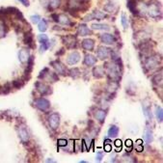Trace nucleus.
<instances>
[{
	"label": "nucleus",
	"mask_w": 163,
	"mask_h": 163,
	"mask_svg": "<svg viewBox=\"0 0 163 163\" xmlns=\"http://www.w3.org/2000/svg\"><path fill=\"white\" fill-rule=\"evenodd\" d=\"M35 86H36L37 90L39 91V93H41L42 96H47V95H49L51 94V87H49L48 85L42 83V82H40V81H38L35 84Z\"/></svg>",
	"instance_id": "obj_6"
},
{
	"label": "nucleus",
	"mask_w": 163,
	"mask_h": 163,
	"mask_svg": "<svg viewBox=\"0 0 163 163\" xmlns=\"http://www.w3.org/2000/svg\"><path fill=\"white\" fill-rule=\"evenodd\" d=\"M122 24H123L124 28L126 29L127 28V17H126V16L125 15V14H123L122 15Z\"/></svg>",
	"instance_id": "obj_34"
},
{
	"label": "nucleus",
	"mask_w": 163,
	"mask_h": 163,
	"mask_svg": "<svg viewBox=\"0 0 163 163\" xmlns=\"http://www.w3.org/2000/svg\"><path fill=\"white\" fill-rule=\"evenodd\" d=\"M92 28L95 30H104V31H108L110 29L107 24H101V23H94L92 25Z\"/></svg>",
	"instance_id": "obj_23"
},
{
	"label": "nucleus",
	"mask_w": 163,
	"mask_h": 163,
	"mask_svg": "<svg viewBox=\"0 0 163 163\" xmlns=\"http://www.w3.org/2000/svg\"><path fill=\"white\" fill-rule=\"evenodd\" d=\"M6 34V28L3 24H0V38L4 37Z\"/></svg>",
	"instance_id": "obj_36"
},
{
	"label": "nucleus",
	"mask_w": 163,
	"mask_h": 163,
	"mask_svg": "<svg viewBox=\"0 0 163 163\" xmlns=\"http://www.w3.org/2000/svg\"><path fill=\"white\" fill-rule=\"evenodd\" d=\"M153 83L154 84V85H159V86H162V73H161V72L160 73H157V74H155V75L153 77Z\"/></svg>",
	"instance_id": "obj_22"
},
{
	"label": "nucleus",
	"mask_w": 163,
	"mask_h": 163,
	"mask_svg": "<svg viewBox=\"0 0 163 163\" xmlns=\"http://www.w3.org/2000/svg\"><path fill=\"white\" fill-rule=\"evenodd\" d=\"M57 22L61 24H66V25H72L73 23H70V20L66 15H60L58 16V20Z\"/></svg>",
	"instance_id": "obj_21"
},
{
	"label": "nucleus",
	"mask_w": 163,
	"mask_h": 163,
	"mask_svg": "<svg viewBox=\"0 0 163 163\" xmlns=\"http://www.w3.org/2000/svg\"><path fill=\"white\" fill-rule=\"evenodd\" d=\"M35 105L38 109H40L41 111H47V109L50 107V102H49L48 100L45 98H37L35 101Z\"/></svg>",
	"instance_id": "obj_4"
},
{
	"label": "nucleus",
	"mask_w": 163,
	"mask_h": 163,
	"mask_svg": "<svg viewBox=\"0 0 163 163\" xmlns=\"http://www.w3.org/2000/svg\"><path fill=\"white\" fill-rule=\"evenodd\" d=\"M137 151L138 152H142L143 151V146H142V145H139V146L137 147Z\"/></svg>",
	"instance_id": "obj_43"
},
{
	"label": "nucleus",
	"mask_w": 163,
	"mask_h": 163,
	"mask_svg": "<svg viewBox=\"0 0 163 163\" xmlns=\"http://www.w3.org/2000/svg\"><path fill=\"white\" fill-rule=\"evenodd\" d=\"M30 19H31V21H32L33 23H38L39 20L41 19V17H40V16L36 15V16H32V17H30Z\"/></svg>",
	"instance_id": "obj_37"
},
{
	"label": "nucleus",
	"mask_w": 163,
	"mask_h": 163,
	"mask_svg": "<svg viewBox=\"0 0 163 163\" xmlns=\"http://www.w3.org/2000/svg\"><path fill=\"white\" fill-rule=\"evenodd\" d=\"M102 157H103V154H102V153H98L97 155H96V160H97V161H101Z\"/></svg>",
	"instance_id": "obj_39"
},
{
	"label": "nucleus",
	"mask_w": 163,
	"mask_h": 163,
	"mask_svg": "<svg viewBox=\"0 0 163 163\" xmlns=\"http://www.w3.org/2000/svg\"><path fill=\"white\" fill-rule=\"evenodd\" d=\"M119 133V127L116 126H111L108 129V136L109 137H116Z\"/></svg>",
	"instance_id": "obj_24"
},
{
	"label": "nucleus",
	"mask_w": 163,
	"mask_h": 163,
	"mask_svg": "<svg viewBox=\"0 0 163 163\" xmlns=\"http://www.w3.org/2000/svg\"><path fill=\"white\" fill-rule=\"evenodd\" d=\"M70 75L73 77V78H77L79 75H80V72H79V70L77 69V68H73L72 70H70Z\"/></svg>",
	"instance_id": "obj_27"
},
{
	"label": "nucleus",
	"mask_w": 163,
	"mask_h": 163,
	"mask_svg": "<svg viewBox=\"0 0 163 163\" xmlns=\"http://www.w3.org/2000/svg\"><path fill=\"white\" fill-rule=\"evenodd\" d=\"M97 63V58L95 56L91 54H86L84 58V65H86L87 67H92Z\"/></svg>",
	"instance_id": "obj_17"
},
{
	"label": "nucleus",
	"mask_w": 163,
	"mask_h": 163,
	"mask_svg": "<svg viewBox=\"0 0 163 163\" xmlns=\"http://www.w3.org/2000/svg\"><path fill=\"white\" fill-rule=\"evenodd\" d=\"M126 147H129V148H132V142H131V140H126Z\"/></svg>",
	"instance_id": "obj_40"
},
{
	"label": "nucleus",
	"mask_w": 163,
	"mask_h": 163,
	"mask_svg": "<svg viewBox=\"0 0 163 163\" xmlns=\"http://www.w3.org/2000/svg\"><path fill=\"white\" fill-rule=\"evenodd\" d=\"M145 13H147L149 17H152V19H158L159 17H161L160 6L157 2H152L149 5L145 6Z\"/></svg>",
	"instance_id": "obj_1"
},
{
	"label": "nucleus",
	"mask_w": 163,
	"mask_h": 163,
	"mask_svg": "<svg viewBox=\"0 0 163 163\" xmlns=\"http://www.w3.org/2000/svg\"><path fill=\"white\" fill-rule=\"evenodd\" d=\"M95 116H96V118H97L98 121L100 122L101 124H102L104 122V119H105V116H106V112L104 110H102V109H98V110L96 111Z\"/></svg>",
	"instance_id": "obj_19"
},
{
	"label": "nucleus",
	"mask_w": 163,
	"mask_h": 163,
	"mask_svg": "<svg viewBox=\"0 0 163 163\" xmlns=\"http://www.w3.org/2000/svg\"><path fill=\"white\" fill-rule=\"evenodd\" d=\"M82 47L87 51H93L95 47V41L92 39H86L82 42Z\"/></svg>",
	"instance_id": "obj_14"
},
{
	"label": "nucleus",
	"mask_w": 163,
	"mask_h": 163,
	"mask_svg": "<svg viewBox=\"0 0 163 163\" xmlns=\"http://www.w3.org/2000/svg\"><path fill=\"white\" fill-rule=\"evenodd\" d=\"M86 5H88V0H68V8L72 12L83 10Z\"/></svg>",
	"instance_id": "obj_2"
},
{
	"label": "nucleus",
	"mask_w": 163,
	"mask_h": 163,
	"mask_svg": "<svg viewBox=\"0 0 163 163\" xmlns=\"http://www.w3.org/2000/svg\"><path fill=\"white\" fill-rule=\"evenodd\" d=\"M115 146L121 148V147H122V141H121V140H116V141H115Z\"/></svg>",
	"instance_id": "obj_42"
},
{
	"label": "nucleus",
	"mask_w": 163,
	"mask_h": 163,
	"mask_svg": "<svg viewBox=\"0 0 163 163\" xmlns=\"http://www.w3.org/2000/svg\"><path fill=\"white\" fill-rule=\"evenodd\" d=\"M28 58H29V52L26 49H21L19 52V59L21 63H25L27 62Z\"/></svg>",
	"instance_id": "obj_18"
},
{
	"label": "nucleus",
	"mask_w": 163,
	"mask_h": 163,
	"mask_svg": "<svg viewBox=\"0 0 163 163\" xmlns=\"http://www.w3.org/2000/svg\"><path fill=\"white\" fill-rule=\"evenodd\" d=\"M145 140L147 141V143H151L153 141V132L150 129H147L145 131Z\"/></svg>",
	"instance_id": "obj_25"
},
{
	"label": "nucleus",
	"mask_w": 163,
	"mask_h": 163,
	"mask_svg": "<svg viewBox=\"0 0 163 163\" xmlns=\"http://www.w3.org/2000/svg\"><path fill=\"white\" fill-rule=\"evenodd\" d=\"M19 1L21 3V4H23L24 6H29V2H28V0H19Z\"/></svg>",
	"instance_id": "obj_41"
},
{
	"label": "nucleus",
	"mask_w": 163,
	"mask_h": 163,
	"mask_svg": "<svg viewBox=\"0 0 163 163\" xmlns=\"http://www.w3.org/2000/svg\"><path fill=\"white\" fill-rule=\"evenodd\" d=\"M48 123L52 129H57L60 124V116L57 113H52L48 118Z\"/></svg>",
	"instance_id": "obj_7"
},
{
	"label": "nucleus",
	"mask_w": 163,
	"mask_h": 163,
	"mask_svg": "<svg viewBox=\"0 0 163 163\" xmlns=\"http://www.w3.org/2000/svg\"><path fill=\"white\" fill-rule=\"evenodd\" d=\"M101 40L103 44H106V45H112L116 42L115 37L112 34H108V33H104L101 35Z\"/></svg>",
	"instance_id": "obj_12"
},
{
	"label": "nucleus",
	"mask_w": 163,
	"mask_h": 163,
	"mask_svg": "<svg viewBox=\"0 0 163 163\" xmlns=\"http://www.w3.org/2000/svg\"><path fill=\"white\" fill-rule=\"evenodd\" d=\"M17 132H19V138L20 140L22 141V142H27L28 140H29V133L27 131V129L26 126H19V129H17Z\"/></svg>",
	"instance_id": "obj_10"
},
{
	"label": "nucleus",
	"mask_w": 163,
	"mask_h": 163,
	"mask_svg": "<svg viewBox=\"0 0 163 163\" xmlns=\"http://www.w3.org/2000/svg\"><path fill=\"white\" fill-rule=\"evenodd\" d=\"M93 73H94V76L96 77V78H101V77H103L104 73H105L104 67H102V66L95 67L94 70H93Z\"/></svg>",
	"instance_id": "obj_15"
},
{
	"label": "nucleus",
	"mask_w": 163,
	"mask_h": 163,
	"mask_svg": "<svg viewBox=\"0 0 163 163\" xmlns=\"http://www.w3.org/2000/svg\"><path fill=\"white\" fill-rule=\"evenodd\" d=\"M38 40H39V42H41V44H45V42H49V40H48V37L47 36V35H45V34H42V35H40V36L38 37Z\"/></svg>",
	"instance_id": "obj_30"
},
{
	"label": "nucleus",
	"mask_w": 163,
	"mask_h": 163,
	"mask_svg": "<svg viewBox=\"0 0 163 163\" xmlns=\"http://www.w3.org/2000/svg\"><path fill=\"white\" fill-rule=\"evenodd\" d=\"M110 53H111V49H109V48L105 47H100L97 50L98 57L100 59H101V60L107 59L108 56L110 55Z\"/></svg>",
	"instance_id": "obj_8"
},
{
	"label": "nucleus",
	"mask_w": 163,
	"mask_h": 163,
	"mask_svg": "<svg viewBox=\"0 0 163 163\" xmlns=\"http://www.w3.org/2000/svg\"><path fill=\"white\" fill-rule=\"evenodd\" d=\"M64 44L67 45L68 48H73L76 47V40L73 36H67L63 37Z\"/></svg>",
	"instance_id": "obj_13"
},
{
	"label": "nucleus",
	"mask_w": 163,
	"mask_h": 163,
	"mask_svg": "<svg viewBox=\"0 0 163 163\" xmlns=\"http://www.w3.org/2000/svg\"><path fill=\"white\" fill-rule=\"evenodd\" d=\"M23 84H24V81H21V80L13 81V86L15 87L16 89H20V88L23 86Z\"/></svg>",
	"instance_id": "obj_29"
},
{
	"label": "nucleus",
	"mask_w": 163,
	"mask_h": 163,
	"mask_svg": "<svg viewBox=\"0 0 163 163\" xmlns=\"http://www.w3.org/2000/svg\"><path fill=\"white\" fill-rule=\"evenodd\" d=\"M104 150H105V152H110V151H112V146H111V144H110V143H106V144H104Z\"/></svg>",
	"instance_id": "obj_38"
},
{
	"label": "nucleus",
	"mask_w": 163,
	"mask_h": 163,
	"mask_svg": "<svg viewBox=\"0 0 163 163\" xmlns=\"http://www.w3.org/2000/svg\"><path fill=\"white\" fill-rule=\"evenodd\" d=\"M68 145V140L66 139H59L58 140V146L59 147H66Z\"/></svg>",
	"instance_id": "obj_35"
},
{
	"label": "nucleus",
	"mask_w": 163,
	"mask_h": 163,
	"mask_svg": "<svg viewBox=\"0 0 163 163\" xmlns=\"http://www.w3.org/2000/svg\"><path fill=\"white\" fill-rule=\"evenodd\" d=\"M159 57L157 55H154V56H150L149 58H147V60L145 61V67L148 70H152L155 69L158 66L159 64Z\"/></svg>",
	"instance_id": "obj_3"
},
{
	"label": "nucleus",
	"mask_w": 163,
	"mask_h": 163,
	"mask_svg": "<svg viewBox=\"0 0 163 163\" xmlns=\"http://www.w3.org/2000/svg\"><path fill=\"white\" fill-rule=\"evenodd\" d=\"M77 34L79 35V36H88V35L91 34V30L89 28L87 27L86 24H80L78 29H77Z\"/></svg>",
	"instance_id": "obj_16"
},
{
	"label": "nucleus",
	"mask_w": 163,
	"mask_h": 163,
	"mask_svg": "<svg viewBox=\"0 0 163 163\" xmlns=\"http://www.w3.org/2000/svg\"><path fill=\"white\" fill-rule=\"evenodd\" d=\"M49 72V70H48V68H45L44 70H42V72L40 73V74H39V78H42V79H45V77L47 76V73Z\"/></svg>",
	"instance_id": "obj_32"
},
{
	"label": "nucleus",
	"mask_w": 163,
	"mask_h": 163,
	"mask_svg": "<svg viewBox=\"0 0 163 163\" xmlns=\"http://www.w3.org/2000/svg\"><path fill=\"white\" fill-rule=\"evenodd\" d=\"M104 17H106V15L104 13H102L98 10H96L91 14V15L85 17L84 20L88 21V20H93V19H104Z\"/></svg>",
	"instance_id": "obj_9"
},
{
	"label": "nucleus",
	"mask_w": 163,
	"mask_h": 163,
	"mask_svg": "<svg viewBox=\"0 0 163 163\" xmlns=\"http://www.w3.org/2000/svg\"><path fill=\"white\" fill-rule=\"evenodd\" d=\"M60 4H61V0H50V2H49V5L52 9L58 8Z\"/></svg>",
	"instance_id": "obj_28"
},
{
	"label": "nucleus",
	"mask_w": 163,
	"mask_h": 163,
	"mask_svg": "<svg viewBox=\"0 0 163 163\" xmlns=\"http://www.w3.org/2000/svg\"><path fill=\"white\" fill-rule=\"evenodd\" d=\"M80 60V54L77 51H73L68 56L67 62L69 65H75L76 63H78Z\"/></svg>",
	"instance_id": "obj_11"
},
{
	"label": "nucleus",
	"mask_w": 163,
	"mask_h": 163,
	"mask_svg": "<svg viewBox=\"0 0 163 163\" xmlns=\"http://www.w3.org/2000/svg\"><path fill=\"white\" fill-rule=\"evenodd\" d=\"M157 120L159 122H162V120H163V112H162V108L161 107H157Z\"/></svg>",
	"instance_id": "obj_31"
},
{
	"label": "nucleus",
	"mask_w": 163,
	"mask_h": 163,
	"mask_svg": "<svg viewBox=\"0 0 163 163\" xmlns=\"http://www.w3.org/2000/svg\"><path fill=\"white\" fill-rule=\"evenodd\" d=\"M144 113L145 115L148 119L152 120V114H151V110H150V107H147V106H144Z\"/></svg>",
	"instance_id": "obj_33"
},
{
	"label": "nucleus",
	"mask_w": 163,
	"mask_h": 163,
	"mask_svg": "<svg viewBox=\"0 0 163 163\" xmlns=\"http://www.w3.org/2000/svg\"><path fill=\"white\" fill-rule=\"evenodd\" d=\"M24 42H25V44L27 45H29L30 47H32V48L35 47V45H33V42H34L33 35H32L31 33H26L25 34V37H24Z\"/></svg>",
	"instance_id": "obj_20"
},
{
	"label": "nucleus",
	"mask_w": 163,
	"mask_h": 163,
	"mask_svg": "<svg viewBox=\"0 0 163 163\" xmlns=\"http://www.w3.org/2000/svg\"><path fill=\"white\" fill-rule=\"evenodd\" d=\"M51 66L55 69L56 73H57L62 74V75H67V74H68V70H67L66 66H64L61 62L58 61V60H56V61H52Z\"/></svg>",
	"instance_id": "obj_5"
},
{
	"label": "nucleus",
	"mask_w": 163,
	"mask_h": 163,
	"mask_svg": "<svg viewBox=\"0 0 163 163\" xmlns=\"http://www.w3.org/2000/svg\"><path fill=\"white\" fill-rule=\"evenodd\" d=\"M64 52H65V50H64V49L62 48L61 49V51H60V52H57V53H56V55H61V54H63V53Z\"/></svg>",
	"instance_id": "obj_44"
},
{
	"label": "nucleus",
	"mask_w": 163,
	"mask_h": 163,
	"mask_svg": "<svg viewBox=\"0 0 163 163\" xmlns=\"http://www.w3.org/2000/svg\"><path fill=\"white\" fill-rule=\"evenodd\" d=\"M38 28H39V30H40L41 32H45V30L47 29V21H45V19H41V21L39 22Z\"/></svg>",
	"instance_id": "obj_26"
}]
</instances>
